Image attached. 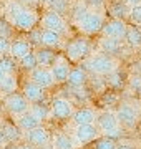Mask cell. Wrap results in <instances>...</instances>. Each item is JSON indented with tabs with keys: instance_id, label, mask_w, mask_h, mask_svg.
Wrapping results in <instances>:
<instances>
[{
	"instance_id": "1",
	"label": "cell",
	"mask_w": 141,
	"mask_h": 149,
	"mask_svg": "<svg viewBox=\"0 0 141 149\" xmlns=\"http://www.w3.org/2000/svg\"><path fill=\"white\" fill-rule=\"evenodd\" d=\"M5 20L12 28L20 32H32L38 27L40 15L35 8L23 5L18 0H7L5 2Z\"/></svg>"
},
{
	"instance_id": "2",
	"label": "cell",
	"mask_w": 141,
	"mask_h": 149,
	"mask_svg": "<svg viewBox=\"0 0 141 149\" xmlns=\"http://www.w3.org/2000/svg\"><path fill=\"white\" fill-rule=\"evenodd\" d=\"M113 111H114L116 119H118L119 128L125 133H131V131L140 128L141 124V100L140 98L119 100Z\"/></svg>"
},
{
	"instance_id": "3",
	"label": "cell",
	"mask_w": 141,
	"mask_h": 149,
	"mask_svg": "<svg viewBox=\"0 0 141 149\" xmlns=\"http://www.w3.org/2000/svg\"><path fill=\"white\" fill-rule=\"evenodd\" d=\"M119 60L114 56H110L106 53H91L87 60L82 61V66L87 70L90 74H96V76H108L119 70Z\"/></svg>"
},
{
	"instance_id": "4",
	"label": "cell",
	"mask_w": 141,
	"mask_h": 149,
	"mask_svg": "<svg viewBox=\"0 0 141 149\" xmlns=\"http://www.w3.org/2000/svg\"><path fill=\"white\" fill-rule=\"evenodd\" d=\"M105 22H106L105 12L96 10V8H88L85 13H82L73 22V25L83 37H91V35L100 33L101 27L105 25Z\"/></svg>"
},
{
	"instance_id": "5",
	"label": "cell",
	"mask_w": 141,
	"mask_h": 149,
	"mask_svg": "<svg viewBox=\"0 0 141 149\" xmlns=\"http://www.w3.org/2000/svg\"><path fill=\"white\" fill-rule=\"evenodd\" d=\"M93 53V45L88 37H76L71 38L63 47V55L70 63L80 65L83 60H87Z\"/></svg>"
},
{
	"instance_id": "6",
	"label": "cell",
	"mask_w": 141,
	"mask_h": 149,
	"mask_svg": "<svg viewBox=\"0 0 141 149\" xmlns=\"http://www.w3.org/2000/svg\"><path fill=\"white\" fill-rule=\"evenodd\" d=\"M70 126V129L65 128V131L70 134V138L73 139V143L78 149H83L90 146L93 141H96L98 138H101V133L100 129L93 124H78V126H73V124H66Z\"/></svg>"
},
{
	"instance_id": "7",
	"label": "cell",
	"mask_w": 141,
	"mask_h": 149,
	"mask_svg": "<svg viewBox=\"0 0 141 149\" xmlns=\"http://www.w3.org/2000/svg\"><path fill=\"white\" fill-rule=\"evenodd\" d=\"M95 126L100 129L101 136H108L113 139H119V136H123V129L119 128L118 119L114 116L113 109H101L96 113V119H95Z\"/></svg>"
},
{
	"instance_id": "8",
	"label": "cell",
	"mask_w": 141,
	"mask_h": 149,
	"mask_svg": "<svg viewBox=\"0 0 141 149\" xmlns=\"http://www.w3.org/2000/svg\"><path fill=\"white\" fill-rule=\"evenodd\" d=\"M40 28L45 30H52V32L60 33L61 37H70V25L66 23V20L63 18V15H60L53 10H45L38 20Z\"/></svg>"
},
{
	"instance_id": "9",
	"label": "cell",
	"mask_w": 141,
	"mask_h": 149,
	"mask_svg": "<svg viewBox=\"0 0 141 149\" xmlns=\"http://www.w3.org/2000/svg\"><path fill=\"white\" fill-rule=\"evenodd\" d=\"M48 108H50V116L55 121H68L75 111V104L70 98L65 96H53L48 101Z\"/></svg>"
},
{
	"instance_id": "10",
	"label": "cell",
	"mask_w": 141,
	"mask_h": 149,
	"mask_svg": "<svg viewBox=\"0 0 141 149\" xmlns=\"http://www.w3.org/2000/svg\"><path fill=\"white\" fill-rule=\"evenodd\" d=\"M2 101H3V109L7 111V114H8L12 119L17 118V116H20V114H23V113H27L28 109H30V103H28L27 100H25V96H23L22 93H18V91L5 96Z\"/></svg>"
},
{
	"instance_id": "11",
	"label": "cell",
	"mask_w": 141,
	"mask_h": 149,
	"mask_svg": "<svg viewBox=\"0 0 141 149\" xmlns=\"http://www.w3.org/2000/svg\"><path fill=\"white\" fill-rule=\"evenodd\" d=\"M50 136H52V131L45 124H40L38 128H33L23 133V143L33 146L35 149H42L50 146Z\"/></svg>"
},
{
	"instance_id": "12",
	"label": "cell",
	"mask_w": 141,
	"mask_h": 149,
	"mask_svg": "<svg viewBox=\"0 0 141 149\" xmlns=\"http://www.w3.org/2000/svg\"><path fill=\"white\" fill-rule=\"evenodd\" d=\"M71 70V63L65 58L63 53H58L55 63L50 66V71H52V76H53L55 85H65L66 78H68V73Z\"/></svg>"
},
{
	"instance_id": "13",
	"label": "cell",
	"mask_w": 141,
	"mask_h": 149,
	"mask_svg": "<svg viewBox=\"0 0 141 149\" xmlns=\"http://www.w3.org/2000/svg\"><path fill=\"white\" fill-rule=\"evenodd\" d=\"M20 88H22L20 93L25 96V100H27L30 104H33V103H48V101H45L48 91L43 90V88H40L38 85H35V83L30 81L28 78L23 81L22 85H20Z\"/></svg>"
},
{
	"instance_id": "14",
	"label": "cell",
	"mask_w": 141,
	"mask_h": 149,
	"mask_svg": "<svg viewBox=\"0 0 141 149\" xmlns=\"http://www.w3.org/2000/svg\"><path fill=\"white\" fill-rule=\"evenodd\" d=\"M126 27L128 23L125 20H119V18H111L106 20L105 25L100 30V35L106 38H116V40H125V33H126Z\"/></svg>"
},
{
	"instance_id": "15",
	"label": "cell",
	"mask_w": 141,
	"mask_h": 149,
	"mask_svg": "<svg viewBox=\"0 0 141 149\" xmlns=\"http://www.w3.org/2000/svg\"><path fill=\"white\" fill-rule=\"evenodd\" d=\"M28 80L33 81L35 85H38L40 88H43L47 91H50L55 86L52 71H50V68H45V66H37L35 70H32L28 73Z\"/></svg>"
},
{
	"instance_id": "16",
	"label": "cell",
	"mask_w": 141,
	"mask_h": 149,
	"mask_svg": "<svg viewBox=\"0 0 141 149\" xmlns=\"http://www.w3.org/2000/svg\"><path fill=\"white\" fill-rule=\"evenodd\" d=\"M98 47H100V52L101 53H106L110 56H119L126 52V45L125 40H116V38H106V37H101L100 42H98Z\"/></svg>"
},
{
	"instance_id": "17",
	"label": "cell",
	"mask_w": 141,
	"mask_h": 149,
	"mask_svg": "<svg viewBox=\"0 0 141 149\" xmlns=\"http://www.w3.org/2000/svg\"><path fill=\"white\" fill-rule=\"evenodd\" d=\"M96 113H98V109H95L91 106L75 108L71 118L68 119V124H73V126H78V124H93L95 119H96Z\"/></svg>"
},
{
	"instance_id": "18",
	"label": "cell",
	"mask_w": 141,
	"mask_h": 149,
	"mask_svg": "<svg viewBox=\"0 0 141 149\" xmlns=\"http://www.w3.org/2000/svg\"><path fill=\"white\" fill-rule=\"evenodd\" d=\"M50 148L52 149H78L73 143V139L70 138V134L65 129H53L52 136H50Z\"/></svg>"
},
{
	"instance_id": "19",
	"label": "cell",
	"mask_w": 141,
	"mask_h": 149,
	"mask_svg": "<svg viewBox=\"0 0 141 149\" xmlns=\"http://www.w3.org/2000/svg\"><path fill=\"white\" fill-rule=\"evenodd\" d=\"M33 50V45L28 42V38H13L10 40V47H8V56L18 61L23 58L25 55H28Z\"/></svg>"
},
{
	"instance_id": "20",
	"label": "cell",
	"mask_w": 141,
	"mask_h": 149,
	"mask_svg": "<svg viewBox=\"0 0 141 149\" xmlns=\"http://www.w3.org/2000/svg\"><path fill=\"white\" fill-rule=\"evenodd\" d=\"M65 43H66L65 37H61L60 33L42 28V32H40V47L57 50V48H63L65 47Z\"/></svg>"
},
{
	"instance_id": "21",
	"label": "cell",
	"mask_w": 141,
	"mask_h": 149,
	"mask_svg": "<svg viewBox=\"0 0 141 149\" xmlns=\"http://www.w3.org/2000/svg\"><path fill=\"white\" fill-rule=\"evenodd\" d=\"M12 121H13V124H15V126L20 129L22 133H27V131H30V129L38 128L40 124H43V123L40 121L37 116H35V114H32V113H30V109H28L27 113L20 114V116L13 118Z\"/></svg>"
},
{
	"instance_id": "22",
	"label": "cell",
	"mask_w": 141,
	"mask_h": 149,
	"mask_svg": "<svg viewBox=\"0 0 141 149\" xmlns=\"http://www.w3.org/2000/svg\"><path fill=\"white\" fill-rule=\"evenodd\" d=\"M88 76H90V73L83 68L82 65H75V66H71L70 73H68L66 85H70L71 88H76V86H87Z\"/></svg>"
},
{
	"instance_id": "23",
	"label": "cell",
	"mask_w": 141,
	"mask_h": 149,
	"mask_svg": "<svg viewBox=\"0 0 141 149\" xmlns=\"http://www.w3.org/2000/svg\"><path fill=\"white\" fill-rule=\"evenodd\" d=\"M33 52H35V56H37L38 66H45V68H50V66L55 63L57 56H58L57 50H52V48H45V47L33 48Z\"/></svg>"
},
{
	"instance_id": "24",
	"label": "cell",
	"mask_w": 141,
	"mask_h": 149,
	"mask_svg": "<svg viewBox=\"0 0 141 149\" xmlns=\"http://www.w3.org/2000/svg\"><path fill=\"white\" fill-rule=\"evenodd\" d=\"M0 128H2L3 134H5L8 144L22 143V141H23V133L17 128L15 124H13V121H2V123H0Z\"/></svg>"
},
{
	"instance_id": "25",
	"label": "cell",
	"mask_w": 141,
	"mask_h": 149,
	"mask_svg": "<svg viewBox=\"0 0 141 149\" xmlns=\"http://www.w3.org/2000/svg\"><path fill=\"white\" fill-rule=\"evenodd\" d=\"M18 88H20V83H18L17 74H5L0 81V96H2V100L5 96L18 91Z\"/></svg>"
},
{
	"instance_id": "26",
	"label": "cell",
	"mask_w": 141,
	"mask_h": 149,
	"mask_svg": "<svg viewBox=\"0 0 141 149\" xmlns=\"http://www.w3.org/2000/svg\"><path fill=\"white\" fill-rule=\"evenodd\" d=\"M125 43L133 50L141 48V28L135 25H128L125 33Z\"/></svg>"
},
{
	"instance_id": "27",
	"label": "cell",
	"mask_w": 141,
	"mask_h": 149,
	"mask_svg": "<svg viewBox=\"0 0 141 149\" xmlns=\"http://www.w3.org/2000/svg\"><path fill=\"white\" fill-rule=\"evenodd\" d=\"M30 113L35 114L40 121L43 123V124L48 121V119H52V116H50L48 103H33V104H30Z\"/></svg>"
},
{
	"instance_id": "28",
	"label": "cell",
	"mask_w": 141,
	"mask_h": 149,
	"mask_svg": "<svg viewBox=\"0 0 141 149\" xmlns=\"http://www.w3.org/2000/svg\"><path fill=\"white\" fill-rule=\"evenodd\" d=\"M18 65H20V68L22 70H25L27 73H30L32 70H35L38 66V63H37V56H35V52H30L28 55H25L23 58H20L18 60Z\"/></svg>"
},
{
	"instance_id": "29",
	"label": "cell",
	"mask_w": 141,
	"mask_h": 149,
	"mask_svg": "<svg viewBox=\"0 0 141 149\" xmlns=\"http://www.w3.org/2000/svg\"><path fill=\"white\" fill-rule=\"evenodd\" d=\"M90 146H91V149H116V139L108 138V136H101L96 141H93Z\"/></svg>"
},
{
	"instance_id": "30",
	"label": "cell",
	"mask_w": 141,
	"mask_h": 149,
	"mask_svg": "<svg viewBox=\"0 0 141 149\" xmlns=\"http://www.w3.org/2000/svg\"><path fill=\"white\" fill-rule=\"evenodd\" d=\"M128 22H131L130 25H135V27L141 28V3H136V5L130 7V10H128Z\"/></svg>"
},
{
	"instance_id": "31",
	"label": "cell",
	"mask_w": 141,
	"mask_h": 149,
	"mask_svg": "<svg viewBox=\"0 0 141 149\" xmlns=\"http://www.w3.org/2000/svg\"><path fill=\"white\" fill-rule=\"evenodd\" d=\"M128 88H130L133 93H135L136 98H141V74H130L128 78Z\"/></svg>"
},
{
	"instance_id": "32",
	"label": "cell",
	"mask_w": 141,
	"mask_h": 149,
	"mask_svg": "<svg viewBox=\"0 0 141 149\" xmlns=\"http://www.w3.org/2000/svg\"><path fill=\"white\" fill-rule=\"evenodd\" d=\"M116 149H140L135 143H131L130 139H116Z\"/></svg>"
},
{
	"instance_id": "33",
	"label": "cell",
	"mask_w": 141,
	"mask_h": 149,
	"mask_svg": "<svg viewBox=\"0 0 141 149\" xmlns=\"http://www.w3.org/2000/svg\"><path fill=\"white\" fill-rule=\"evenodd\" d=\"M8 47H10V38L0 37V58L8 55Z\"/></svg>"
},
{
	"instance_id": "34",
	"label": "cell",
	"mask_w": 141,
	"mask_h": 149,
	"mask_svg": "<svg viewBox=\"0 0 141 149\" xmlns=\"http://www.w3.org/2000/svg\"><path fill=\"white\" fill-rule=\"evenodd\" d=\"M5 149H35V148L22 141V143H13V144H8V146H7Z\"/></svg>"
},
{
	"instance_id": "35",
	"label": "cell",
	"mask_w": 141,
	"mask_h": 149,
	"mask_svg": "<svg viewBox=\"0 0 141 149\" xmlns=\"http://www.w3.org/2000/svg\"><path fill=\"white\" fill-rule=\"evenodd\" d=\"M7 146H8V141H7L5 134H3V131H2V128H0V149H5Z\"/></svg>"
},
{
	"instance_id": "36",
	"label": "cell",
	"mask_w": 141,
	"mask_h": 149,
	"mask_svg": "<svg viewBox=\"0 0 141 149\" xmlns=\"http://www.w3.org/2000/svg\"><path fill=\"white\" fill-rule=\"evenodd\" d=\"M125 5H128V7H131V5H136V3H141V0H121Z\"/></svg>"
},
{
	"instance_id": "37",
	"label": "cell",
	"mask_w": 141,
	"mask_h": 149,
	"mask_svg": "<svg viewBox=\"0 0 141 149\" xmlns=\"http://www.w3.org/2000/svg\"><path fill=\"white\" fill-rule=\"evenodd\" d=\"M20 3H28V5H33V3H38V0H18Z\"/></svg>"
},
{
	"instance_id": "38",
	"label": "cell",
	"mask_w": 141,
	"mask_h": 149,
	"mask_svg": "<svg viewBox=\"0 0 141 149\" xmlns=\"http://www.w3.org/2000/svg\"><path fill=\"white\" fill-rule=\"evenodd\" d=\"M5 71H3V70H2V68H0V81H2V78H3V76H5Z\"/></svg>"
},
{
	"instance_id": "39",
	"label": "cell",
	"mask_w": 141,
	"mask_h": 149,
	"mask_svg": "<svg viewBox=\"0 0 141 149\" xmlns=\"http://www.w3.org/2000/svg\"><path fill=\"white\" fill-rule=\"evenodd\" d=\"M38 2H42V3H47V5H48V3L52 2V0H38Z\"/></svg>"
},
{
	"instance_id": "40",
	"label": "cell",
	"mask_w": 141,
	"mask_h": 149,
	"mask_svg": "<svg viewBox=\"0 0 141 149\" xmlns=\"http://www.w3.org/2000/svg\"><path fill=\"white\" fill-rule=\"evenodd\" d=\"M42 149H52V148H50V146H47V148H42Z\"/></svg>"
},
{
	"instance_id": "41",
	"label": "cell",
	"mask_w": 141,
	"mask_h": 149,
	"mask_svg": "<svg viewBox=\"0 0 141 149\" xmlns=\"http://www.w3.org/2000/svg\"><path fill=\"white\" fill-rule=\"evenodd\" d=\"M140 74H141V66H140Z\"/></svg>"
}]
</instances>
